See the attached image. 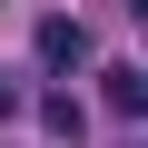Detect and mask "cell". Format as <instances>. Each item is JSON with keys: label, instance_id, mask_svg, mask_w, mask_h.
Segmentation results:
<instances>
[{"label": "cell", "instance_id": "cell-1", "mask_svg": "<svg viewBox=\"0 0 148 148\" xmlns=\"http://www.w3.org/2000/svg\"><path fill=\"white\" fill-rule=\"evenodd\" d=\"M99 109H109V119H148V69H138V59H109V69H99Z\"/></svg>", "mask_w": 148, "mask_h": 148}, {"label": "cell", "instance_id": "cell-2", "mask_svg": "<svg viewBox=\"0 0 148 148\" xmlns=\"http://www.w3.org/2000/svg\"><path fill=\"white\" fill-rule=\"evenodd\" d=\"M89 59V30L79 20H40V69H79Z\"/></svg>", "mask_w": 148, "mask_h": 148}, {"label": "cell", "instance_id": "cell-3", "mask_svg": "<svg viewBox=\"0 0 148 148\" xmlns=\"http://www.w3.org/2000/svg\"><path fill=\"white\" fill-rule=\"evenodd\" d=\"M40 128H49V138H79V128H89V109L69 99V89H49V99H40Z\"/></svg>", "mask_w": 148, "mask_h": 148}, {"label": "cell", "instance_id": "cell-4", "mask_svg": "<svg viewBox=\"0 0 148 148\" xmlns=\"http://www.w3.org/2000/svg\"><path fill=\"white\" fill-rule=\"evenodd\" d=\"M10 109H20V89H10V79H0V119H10Z\"/></svg>", "mask_w": 148, "mask_h": 148}, {"label": "cell", "instance_id": "cell-5", "mask_svg": "<svg viewBox=\"0 0 148 148\" xmlns=\"http://www.w3.org/2000/svg\"><path fill=\"white\" fill-rule=\"evenodd\" d=\"M128 10H138V30H148V0H128Z\"/></svg>", "mask_w": 148, "mask_h": 148}]
</instances>
